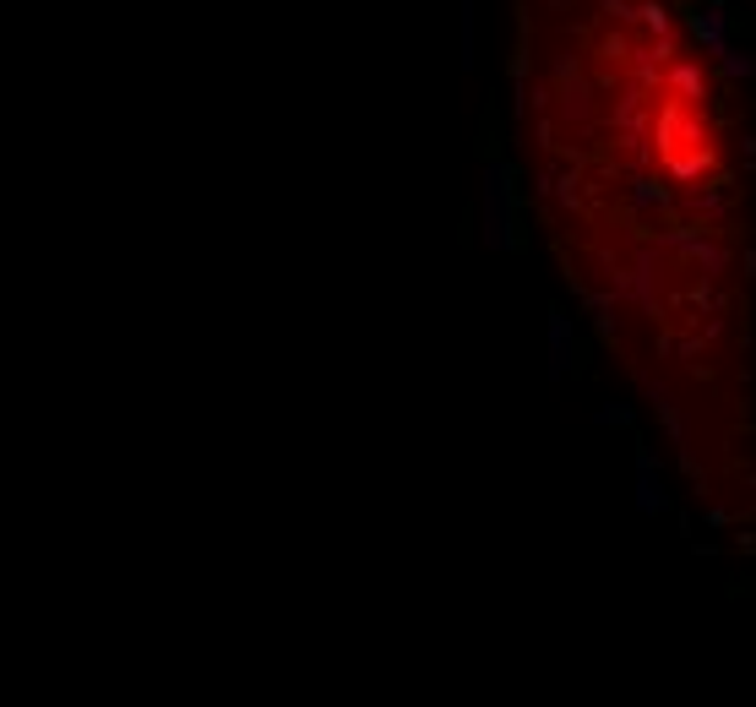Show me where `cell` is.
<instances>
[{
  "instance_id": "3957f363",
  "label": "cell",
  "mask_w": 756,
  "mask_h": 707,
  "mask_svg": "<svg viewBox=\"0 0 756 707\" xmlns=\"http://www.w3.org/2000/svg\"><path fill=\"white\" fill-rule=\"evenodd\" d=\"M724 66H729V71H735V77H751V60H746V55H740V49H729V55H724Z\"/></svg>"
},
{
  "instance_id": "7a4b0ae2",
  "label": "cell",
  "mask_w": 756,
  "mask_h": 707,
  "mask_svg": "<svg viewBox=\"0 0 756 707\" xmlns=\"http://www.w3.org/2000/svg\"><path fill=\"white\" fill-rule=\"evenodd\" d=\"M463 55H474V0H463Z\"/></svg>"
},
{
  "instance_id": "6da1fadb",
  "label": "cell",
  "mask_w": 756,
  "mask_h": 707,
  "mask_svg": "<svg viewBox=\"0 0 756 707\" xmlns=\"http://www.w3.org/2000/svg\"><path fill=\"white\" fill-rule=\"evenodd\" d=\"M691 28H697V39L713 49V55H729V17L724 11H697V17H691Z\"/></svg>"
}]
</instances>
